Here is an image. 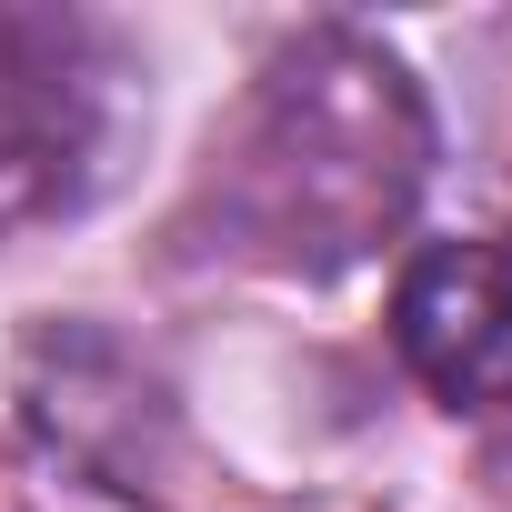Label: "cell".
<instances>
[{"label": "cell", "instance_id": "1", "mask_svg": "<svg viewBox=\"0 0 512 512\" xmlns=\"http://www.w3.org/2000/svg\"><path fill=\"white\" fill-rule=\"evenodd\" d=\"M432 181V101L362 31H292L201 161L211 251L282 282H332L412 221Z\"/></svg>", "mask_w": 512, "mask_h": 512}, {"label": "cell", "instance_id": "2", "mask_svg": "<svg viewBox=\"0 0 512 512\" xmlns=\"http://www.w3.org/2000/svg\"><path fill=\"white\" fill-rule=\"evenodd\" d=\"M141 131V51L91 11L0 0V241L111 191Z\"/></svg>", "mask_w": 512, "mask_h": 512}, {"label": "cell", "instance_id": "3", "mask_svg": "<svg viewBox=\"0 0 512 512\" xmlns=\"http://www.w3.org/2000/svg\"><path fill=\"white\" fill-rule=\"evenodd\" d=\"M392 352L452 412H512V231L422 241L392 282Z\"/></svg>", "mask_w": 512, "mask_h": 512}]
</instances>
